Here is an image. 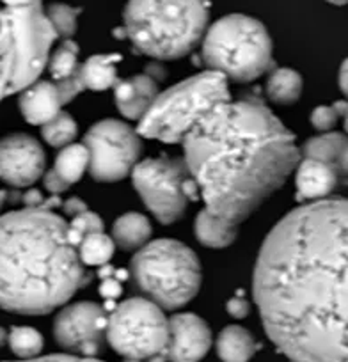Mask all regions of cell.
Returning a JSON list of instances; mask_svg holds the SVG:
<instances>
[{
  "label": "cell",
  "instance_id": "cell-1",
  "mask_svg": "<svg viewBox=\"0 0 348 362\" xmlns=\"http://www.w3.org/2000/svg\"><path fill=\"white\" fill-rule=\"evenodd\" d=\"M265 332L291 361H348V199L284 215L254 268Z\"/></svg>",
  "mask_w": 348,
  "mask_h": 362
},
{
  "label": "cell",
  "instance_id": "cell-2",
  "mask_svg": "<svg viewBox=\"0 0 348 362\" xmlns=\"http://www.w3.org/2000/svg\"><path fill=\"white\" fill-rule=\"evenodd\" d=\"M182 142L204 208L235 224L281 189L301 160L294 134L256 100L214 107Z\"/></svg>",
  "mask_w": 348,
  "mask_h": 362
},
{
  "label": "cell",
  "instance_id": "cell-3",
  "mask_svg": "<svg viewBox=\"0 0 348 362\" xmlns=\"http://www.w3.org/2000/svg\"><path fill=\"white\" fill-rule=\"evenodd\" d=\"M91 277L68 238V222L50 208L25 206L0 217V308L47 315Z\"/></svg>",
  "mask_w": 348,
  "mask_h": 362
},
{
  "label": "cell",
  "instance_id": "cell-4",
  "mask_svg": "<svg viewBox=\"0 0 348 362\" xmlns=\"http://www.w3.org/2000/svg\"><path fill=\"white\" fill-rule=\"evenodd\" d=\"M55 40L43 0H0V102L40 78Z\"/></svg>",
  "mask_w": 348,
  "mask_h": 362
},
{
  "label": "cell",
  "instance_id": "cell-5",
  "mask_svg": "<svg viewBox=\"0 0 348 362\" xmlns=\"http://www.w3.org/2000/svg\"><path fill=\"white\" fill-rule=\"evenodd\" d=\"M207 25V0H128L124 8V36L139 54L162 61L189 54Z\"/></svg>",
  "mask_w": 348,
  "mask_h": 362
},
{
  "label": "cell",
  "instance_id": "cell-6",
  "mask_svg": "<svg viewBox=\"0 0 348 362\" xmlns=\"http://www.w3.org/2000/svg\"><path fill=\"white\" fill-rule=\"evenodd\" d=\"M132 279L146 298L173 311L197 295L201 264L196 252L178 240H155L135 252Z\"/></svg>",
  "mask_w": 348,
  "mask_h": 362
},
{
  "label": "cell",
  "instance_id": "cell-7",
  "mask_svg": "<svg viewBox=\"0 0 348 362\" xmlns=\"http://www.w3.org/2000/svg\"><path fill=\"white\" fill-rule=\"evenodd\" d=\"M228 100V78L224 75L214 69L199 73L158 93L139 119L137 134L169 144L182 142L204 114Z\"/></svg>",
  "mask_w": 348,
  "mask_h": 362
},
{
  "label": "cell",
  "instance_id": "cell-8",
  "mask_svg": "<svg viewBox=\"0 0 348 362\" xmlns=\"http://www.w3.org/2000/svg\"><path fill=\"white\" fill-rule=\"evenodd\" d=\"M204 64L233 82H250L272 66L269 30L247 15L222 16L203 41Z\"/></svg>",
  "mask_w": 348,
  "mask_h": 362
},
{
  "label": "cell",
  "instance_id": "cell-9",
  "mask_svg": "<svg viewBox=\"0 0 348 362\" xmlns=\"http://www.w3.org/2000/svg\"><path fill=\"white\" fill-rule=\"evenodd\" d=\"M107 343L132 361L166 357L169 320L163 309L149 298H128L107 316Z\"/></svg>",
  "mask_w": 348,
  "mask_h": 362
},
{
  "label": "cell",
  "instance_id": "cell-10",
  "mask_svg": "<svg viewBox=\"0 0 348 362\" xmlns=\"http://www.w3.org/2000/svg\"><path fill=\"white\" fill-rule=\"evenodd\" d=\"M132 180L148 210L162 224L180 221L187 203L201 197L185 158H146L135 163Z\"/></svg>",
  "mask_w": 348,
  "mask_h": 362
},
{
  "label": "cell",
  "instance_id": "cell-11",
  "mask_svg": "<svg viewBox=\"0 0 348 362\" xmlns=\"http://www.w3.org/2000/svg\"><path fill=\"white\" fill-rule=\"evenodd\" d=\"M89 151V174L96 181H120L130 174L141 156V139L127 123L103 119L83 137Z\"/></svg>",
  "mask_w": 348,
  "mask_h": 362
},
{
  "label": "cell",
  "instance_id": "cell-12",
  "mask_svg": "<svg viewBox=\"0 0 348 362\" xmlns=\"http://www.w3.org/2000/svg\"><path fill=\"white\" fill-rule=\"evenodd\" d=\"M105 309L95 302H79L59 313L54 334L61 348L71 354L95 357L105 346Z\"/></svg>",
  "mask_w": 348,
  "mask_h": 362
},
{
  "label": "cell",
  "instance_id": "cell-13",
  "mask_svg": "<svg viewBox=\"0 0 348 362\" xmlns=\"http://www.w3.org/2000/svg\"><path fill=\"white\" fill-rule=\"evenodd\" d=\"M45 151L40 142L25 134H11L0 141V180L23 189L45 174Z\"/></svg>",
  "mask_w": 348,
  "mask_h": 362
},
{
  "label": "cell",
  "instance_id": "cell-14",
  "mask_svg": "<svg viewBox=\"0 0 348 362\" xmlns=\"http://www.w3.org/2000/svg\"><path fill=\"white\" fill-rule=\"evenodd\" d=\"M211 346V332L203 318L194 313L174 315L169 320V343L166 357L173 361H199Z\"/></svg>",
  "mask_w": 348,
  "mask_h": 362
},
{
  "label": "cell",
  "instance_id": "cell-15",
  "mask_svg": "<svg viewBox=\"0 0 348 362\" xmlns=\"http://www.w3.org/2000/svg\"><path fill=\"white\" fill-rule=\"evenodd\" d=\"M156 95H158L156 80L148 73L127 80H117L114 86V100L117 109L124 117L134 121H139L144 116Z\"/></svg>",
  "mask_w": 348,
  "mask_h": 362
},
{
  "label": "cell",
  "instance_id": "cell-16",
  "mask_svg": "<svg viewBox=\"0 0 348 362\" xmlns=\"http://www.w3.org/2000/svg\"><path fill=\"white\" fill-rule=\"evenodd\" d=\"M62 100L54 82H33L20 93V110L30 124H45L61 112Z\"/></svg>",
  "mask_w": 348,
  "mask_h": 362
},
{
  "label": "cell",
  "instance_id": "cell-17",
  "mask_svg": "<svg viewBox=\"0 0 348 362\" xmlns=\"http://www.w3.org/2000/svg\"><path fill=\"white\" fill-rule=\"evenodd\" d=\"M295 183L298 199H323L330 196L337 185L336 167L315 158H304L297 163Z\"/></svg>",
  "mask_w": 348,
  "mask_h": 362
},
{
  "label": "cell",
  "instance_id": "cell-18",
  "mask_svg": "<svg viewBox=\"0 0 348 362\" xmlns=\"http://www.w3.org/2000/svg\"><path fill=\"white\" fill-rule=\"evenodd\" d=\"M238 233V224L211 214L207 208L197 214L196 236L203 245L211 249H224L231 245Z\"/></svg>",
  "mask_w": 348,
  "mask_h": 362
},
{
  "label": "cell",
  "instance_id": "cell-19",
  "mask_svg": "<svg viewBox=\"0 0 348 362\" xmlns=\"http://www.w3.org/2000/svg\"><path fill=\"white\" fill-rule=\"evenodd\" d=\"M121 55H93L83 64H80V78L86 89L105 90L116 86L117 62Z\"/></svg>",
  "mask_w": 348,
  "mask_h": 362
},
{
  "label": "cell",
  "instance_id": "cell-20",
  "mask_svg": "<svg viewBox=\"0 0 348 362\" xmlns=\"http://www.w3.org/2000/svg\"><path fill=\"white\" fill-rule=\"evenodd\" d=\"M149 236H151V224L144 215L137 211L121 215L112 226L114 243L123 250L141 249L144 243H148Z\"/></svg>",
  "mask_w": 348,
  "mask_h": 362
},
{
  "label": "cell",
  "instance_id": "cell-21",
  "mask_svg": "<svg viewBox=\"0 0 348 362\" xmlns=\"http://www.w3.org/2000/svg\"><path fill=\"white\" fill-rule=\"evenodd\" d=\"M256 350L254 337L240 325L226 327L217 337V354L222 361H249Z\"/></svg>",
  "mask_w": 348,
  "mask_h": 362
},
{
  "label": "cell",
  "instance_id": "cell-22",
  "mask_svg": "<svg viewBox=\"0 0 348 362\" xmlns=\"http://www.w3.org/2000/svg\"><path fill=\"white\" fill-rule=\"evenodd\" d=\"M302 87H304V82H302L301 73L290 68H277L270 73L267 80V95L274 103L291 105L301 98Z\"/></svg>",
  "mask_w": 348,
  "mask_h": 362
},
{
  "label": "cell",
  "instance_id": "cell-23",
  "mask_svg": "<svg viewBox=\"0 0 348 362\" xmlns=\"http://www.w3.org/2000/svg\"><path fill=\"white\" fill-rule=\"evenodd\" d=\"M348 144V137L344 134L337 132H325V134L313 137L302 146V155L306 158H315L320 162L330 163L336 167L344 146Z\"/></svg>",
  "mask_w": 348,
  "mask_h": 362
},
{
  "label": "cell",
  "instance_id": "cell-24",
  "mask_svg": "<svg viewBox=\"0 0 348 362\" xmlns=\"http://www.w3.org/2000/svg\"><path fill=\"white\" fill-rule=\"evenodd\" d=\"M89 167V151L83 144H68L61 149V153L55 158L54 170L62 180L73 185Z\"/></svg>",
  "mask_w": 348,
  "mask_h": 362
},
{
  "label": "cell",
  "instance_id": "cell-25",
  "mask_svg": "<svg viewBox=\"0 0 348 362\" xmlns=\"http://www.w3.org/2000/svg\"><path fill=\"white\" fill-rule=\"evenodd\" d=\"M76 250H79L80 261L86 267H103L112 257L114 250H116V243L103 231H96L83 236Z\"/></svg>",
  "mask_w": 348,
  "mask_h": 362
},
{
  "label": "cell",
  "instance_id": "cell-26",
  "mask_svg": "<svg viewBox=\"0 0 348 362\" xmlns=\"http://www.w3.org/2000/svg\"><path fill=\"white\" fill-rule=\"evenodd\" d=\"M48 69L54 82H62L71 78L80 69L79 64V45L71 40H66L52 57H48Z\"/></svg>",
  "mask_w": 348,
  "mask_h": 362
},
{
  "label": "cell",
  "instance_id": "cell-27",
  "mask_svg": "<svg viewBox=\"0 0 348 362\" xmlns=\"http://www.w3.org/2000/svg\"><path fill=\"white\" fill-rule=\"evenodd\" d=\"M76 132H79V127H76L75 119L62 110L55 114L50 121L41 124V135L54 148H64V146L71 144L73 139L76 137Z\"/></svg>",
  "mask_w": 348,
  "mask_h": 362
},
{
  "label": "cell",
  "instance_id": "cell-28",
  "mask_svg": "<svg viewBox=\"0 0 348 362\" xmlns=\"http://www.w3.org/2000/svg\"><path fill=\"white\" fill-rule=\"evenodd\" d=\"M8 341L13 354L20 358L37 357L43 350V336L33 327H13Z\"/></svg>",
  "mask_w": 348,
  "mask_h": 362
},
{
  "label": "cell",
  "instance_id": "cell-29",
  "mask_svg": "<svg viewBox=\"0 0 348 362\" xmlns=\"http://www.w3.org/2000/svg\"><path fill=\"white\" fill-rule=\"evenodd\" d=\"M79 13L80 9L71 8V6L50 4L47 8V18L57 36L69 40L76 33V18H79Z\"/></svg>",
  "mask_w": 348,
  "mask_h": 362
},
{
  "label": "cell",
  "instance_id": "cell-30",
  "mask_svg": "<svg viewBox=\"0 0 348 362\" xmlns=\"http://www.w3.org/2000/svg\"><path fill=\"white\" fill-rule=\"evenodd\" d=\"M96 231H103V221L95 211H82V214L73 217L71 224H68V238L75 247H79L83 236Z\"/></svg>",
  "mask_w": 348,
  "mask_h": 362
},
{
  "label": "cell",
  "instance_id": "cell-31",
  "mask_svg": "<svg viewBox=\"0 0 348 362\" xmlns=\"http://www.w3.org/2000/svg\"><path fill=\"white\" fill-rule=\"evenodd\" d=\"M340 114L334 109V105H322L316 107L311 114V124L320 132H329L336 127Z\"/></svg>",
  "mask_w": 348,
  "mask_h": 362
},
{
  "label": "cell",
  "instance_id": "cell-32",
  "mask_svg": "<svg viewBox=\"0 0 348 362\" xmlns=\"http://www.w3.org/2000/svg\"><path fill=\"white\" fill-rule=\"evenodd\" d=\"M45 189L48 190V192L52 194V196H59L61 192H64V190H68V183H66L64 180H62L61 176H59L57 173H55L54 169L47 170V174H45Z\"/></svg>",
  "mask_w": 348,
  "mask_h": 362
},
{
  "label": "cell",
  "instance_id": "cell-33",
  "mask_svg": "<svg viewBox=\"0 0 348 362\" xmlns=\"http://www.w3.org/2000/svg\"><path fill=\"white\" fill-rule=\"evenodd\" d=\"M100 293H102L103 297L109 298V300H114L116 297H120L121 284H120V281H117V277H112V274L107 277H103V284H102V290H100Z\"/></svg>",
  "mask_w": 348,
  "mask_h": 362
},
{
  "label": "cell",
  "instance_id": "cell-34",
  "mask_svg": "<svg viewBox=\"0 0 348 362\" xmlns=\"http://www.w3.org/2000/svg\"><path fill=\"white\" fill-rule=\"evenodd\" d=\"M228 313L235 318H245L249 313V302L242 297H235L228 302Z\"/></svg>",
  "mask_w": 348,
  "mask_h": 362
},
{
  "label": "cell",
  "instance_id": "cell-35",
  "mask_svg": "<svg viewBox=\"0 0 348 362\" xmlns=\"http://www.w3.org/2000/svg\"><path fill=\"white\" fill-rule=\"evenodd\" d=\"M62 208H64V214L69 215V217H75V215L82 214V211L87 210L86 203H83L82 199H79V197H71V199H68Z\"/></svg>",
  "mask_w": 348,
  "mask_h": 362
},
{
  "label": "cell",
  "instance_id": "cell-36",
  "mask_svg": "<svg viewBox=\"0 0 348 362\" xmlns=\"http://www.w3.org/2000/svg\"><path fill=\"white\" fill-rule=\"evenodd\" d=\"M22 203L25 204V206H43L45 199H43V196H41L40 190L33 189V190H29V192L23 194Z\"/></svg>",
  "mask_w": 348,
  "mask_h": 362
},
{
  "label": "cell",
  "instance_id": "cell-37",
  "mask_svg": "<svg viewBox=\"0 0 348 362\" xmlns=\"http://www.w3.org/2000/svg\"><path fill=\"white\" fill-rule=\"evenodd\" d=\"M340 89L343 90V95L348 98V59H344L340 68Z\"/></svg>",
  "mask_w": 348,
  "mask_h": 362
},
{
  "label": "cell",
  "instance_id": "cell-38",
  "mask_svg": "<svg viewBox=\"0 0 348 362\" xmlns=\"http://www.w3.org/2000/svg\"><path fill=\"white\" fill-rule=\"evenodd\" d=\"M337 165H340V169L348 176V144L344 146L343 153H341L340 160H337Z\"/></svg>",
  "mask_w": 348,
  "mask_h": 362
},
{
  "label": "cell",
  "instance_id": "cell-39",
  "mask_svg": "<svg viewBox=\"0 0 348 362\" xmlns=\"http://www.w3.org/2000/svg\"><path fill=\"white\" fill-rule=\"evenodd\" d=\"M8 197H9V194L6 192V190H0V208L4 206V203L8 201Z\"/></svg>",
  "mask_w": 348,
  "mask_h": 362
},
{
  "label": "cell",
  "instance_id": "cell-40",
  "mask_svg": "<svg viewBox=\"0 0 348 362\" xmlns=\"http://www.w3.org/2000/svg\"><path fill=\"white\" fill-rule=\"evenodd\" d=\"M6 341H8V332H6V330L2 329V327H0V346H2V344H4Z\"/></svg>",
  "mask_w": 348,
  "mask_h": 362
},
{
  "label": "cell",
  "instance_id": "cell-41",
  "mask_svg": "<svg viewBox=\"0 0 348 362\" xmlns=\"http://www.w3.org/2000/svg\"><path fill=\"white\" fill-rule=\"evenodd\" d=\"M329 4H334V6H344L348 4V0H327Z\"/></svg>",
  "mask_w": 348,
  "mask_h": 362
},
{
  "label": "cell",
  "instance_id": "cell-42",
  "mask_svg": "<svg viewBox=\"0 0 348 362\" xmlns=\"http://www.w3.org/2000/svg\"><path fill=\"white\" fill-rule=\"evenodd\" d=\"M343 117H344V132H347V135H348V110Z\"/></svg>",
  "mask_w": 348,
  "mask_h": 362
},
{
  "label": "cell",
  "instance_id": "cell-43",
  "mask_svg": "<svg viewBox=\"0 0 348 362\" xmlns=\"http://www.w3.org/2000/svg\"><path fill=\"white\" fill-rule=\"evenodd\" d=\"M55 357H57V355H50V357H48V358H50V361H52V358H55ZM62 358H64V361H68V358H73V357H71V355H64V357H62Z\"/></svg>",
  "mask_w": 348,
  "mask_h": 362
}]
</instances>
